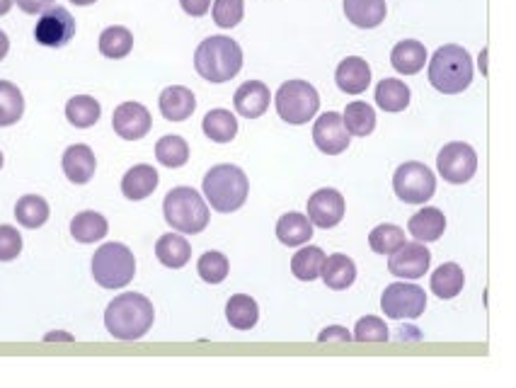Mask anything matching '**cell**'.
Instances as JSON below:
<instances>
[{
  "label": "cell",
  "instance_id": "6da1fadb",
  "mask_svg": "<svg viewBox=\"0 0 516 388\" xmlns=\"http://www.w3.org/2000/svg\"><path fill=\"white\" fill-rule=\"evenodd\" d=\"M153 318H156V311H153L151 299L129 291V294H119L117 299L110 301L105 311V328L112 338L134 342L151 330Z\"/></svg>",
  "mask_w": 516,
  "mask_h": 388
},
{
  "label": "cell",
  "instance_id": "7a4b0ae2",
  "mask_svg": "<svg viewBox=\"0 0 516 388\" xmlns=\"http://www.w3.org/2000/svg\"><path fill=\"white\" fill-rule=\"evenodd\" d=\"M194 68L199 76L209 83H228L243 68V49L231 37H216L204 39L194 51Z\"/></svg>",
  "mask_w": 516,
  "mask_h": 388
},
{
  "label": "cell",
  "instance_id": "3957f363",
  "mask_svg": "<svg viewBox=\"0 0 516 388\" xmlns=\"http://www.w3.org/2000/svg\"><path fill=\"white\" fill-rule=\"evenodd\" d=\"M250 182L243 168L231 163L214 165L204 178V197L219 214H233L248 202Z\"/></svg>",
  "mask_w": 516,
  "mask_h": 388
},
{
  "label": "cell",
  "instance_id": "277c9868",
  "mask_svg": "<svg viewBox=\"0 0 516 388\" xmlns=\"http://www.w3.org/2000/svg\"><path fill=\"white\" fill-rule=\"evenodd\" d=\"M429 83L444 95H458L473 83V59L458 44H446L437 49L429 61Z\"/></svg>",
  "mask_w": 516,
  "mask_h": 388
},
{
  "label": "cell",
  "instance_id": "5b68a950",
  "mask_svg": "<svg viewBox=\"0 0 516 388\" xmlns=\"http://www.w3.org/2000/svg\"><path fill=\"white\" fill-rule=\"evenodd\" d=\"M163 216L170 228L185 236H197L209 226V204L192 187H175L163 202Z\"/></svg>",
  "mask_w": 516,
  "mask_h": 388
},
{
  "label": "cell",
  "instance_id": "8992f818",
  "mask_svg": "<svg viewBox=\"0 0 516 388\" xmlns=\"http://www.w3.org/2000/svg\"><path fill=\"white\" fill-rule=\"evenodd\" d=\"M136 275V258L124 243H105L93 255V277L102 289H124Z\"/></svg>",
  "mask_w": 516,
  "mask_h": 388
},
{
  "label": "cell",
  "instance_id": "52a82bcc",
  "mask_svg": "<svg viewBox=\"0 0 516 388\" xmlns=\"http://www.w3.org/2000/svg\"><path fill=\"white\" fill-rule=\"evenodd\" d=\"M277 112L286 124H306L318 114L320 110V95L311 83L306 81H286L282 88L277 90Z\"/></svg>",
  "mask_w": 516,
  "mask_h": 388
},
{
  "label": "cell",
  "instance_id": "ba28073f",
  "mask_svg": "<svg viewBox=\"0 0 516 388\" xmlns=\"http://www.w3.org/2000/svg\"><path fill=\"white\" fill-rule=\"evenodd\" d=\"M393 190L405 204H424L437 192V178L424 163H403L393 175Z\"/></svg>",
  "mask_w": 516,
  "mask_h": 388
},
{
  "label": "cell",
  "instance_id": "9c48e42d",
  "mask_svg": "<svg viewBox=\"0 0 516 388\" xmlns=\"http://www.w3.org/2000/svg\"><path fill=\"white\" fill-rule=\"evenodd\" d=\"M381 308L388 318H420L427 308V294L422 287L410 282H395L381 296Z\"/></svg>",
  "mask_w": 516,
  "mask_h": 388
},
{
  "label": "cell",
  "instance_id": "30bf717a",
  "mask_svg": "<svg viewBox=\"0 0 516 388\" xmlns=\"http://www.w3.org/2000/svg\"><path fill=\"white\" fill-rule=\"evenodd\" d=\"M437 168L441 178L451 185H466L478 170V153L473 146L463 144V141H451L439 151Z\"/></svg>",
  "mask_w": 516,
  "mask_h": 388
},
{
  "label": "cell",
  "instance_id": "8fae6325",
  "mask_svg": "<svg viewBox=\"0 0 516 388\" xmlns=\"http://www.w3.org/2000/svg\"><path fill=\"white\" fill-rule=\"evenodd\" d=\"M73 37H76V20H73V15L68 13L66 8L51 5L49 10H44V13L39 15V22L34 25V39H37L42 47L61 49L66 47Z\"/></svg>",
  "mask_w": 516,
  "mask_h": 388
},
{
  "label": "cell",
  "instance_id": "7c38bea8",
  "mask_svg": "<svg viewBox=\"0 0 516 388\" xmlns=\"http://www.w3.org/2000/svg\"><path fill=\"white\" fill-rule=\"evenodd\" d=\"M313 141L315 146H318V151L325 153V156H340V153H344L349 148L352 134H349L347 127H344L342 114L325 112L323 117L315 119Z\"/></svg>",
  "mask_w": 516,
  "mask_h": 388
},
{
  "label": "cell",
  "instance_id": "4fadbf2b",
  "mask_svg": "<svg viewBox=\"0 0 516 388\" xmlns=\"http://www.w3.org/2000/svg\"><path fill=\"white\" fill-rule=\"evenodd\" d=\"M429 262H432V253L424 248V243H403L398 250H393L391 260H388V270L398 279H420L429 272Z\"/></svg>",
  "mask_w": 516,
  "mask_h": 388
},
{
  "label": "cell",
  "instance_id": "5bb4252c",
  "mask_svg": "<svg viewBox=\"0 0 516 388\" xmlns=\"http://www.w3.org/2000/svg\"><path fill=\"white\" fill-rule=\"evenodd\" d=\"M112 127L117 131L119 139L139 141L148 134V131H151L153 117L141 102H122V105L114 110Z\"/></svg>",
  "mask_w": 516,
  "mask_h": 388
},
{
  "label": "cell",
  "instance_id": "9a60e30c",
  "mask_svg": "<svg viewBox=\"0 0 516 388\" xmlns=\"http://www.w3.org/2000/svg\"><path fill=\"white\" fill-rule=\"evenodd\" d=\"M344 211H347L344 197L332 187L318 190L308 199V219L318 228H335L344 219Z\"/></svg>",
  "mask_w": 516,
  "mask_h": 388
},
{
  "label": "cell",
  "instance_id": "2e32d148",
  "mask_svg": "<svg viewBox=\"0 0 516 388\" xmlns=\"http://www.w3.org/2000/svg\"><path fill=\"white\" fill-rule=\"evenodd\" d=\"M269 102H272V93L262 81H248L240 85L233 95V105L240 117L257 119L267 112Z\"/></svg>",
  "mask_w": 516,
  "mask_h": 388
},
{
  "label": "cell",
  "instance_id": "e0dca14e",
  "mask_svg": "<svg viewBox=\"0 0 516 388\" xmlns=\"http://www.w3.org/2000/svg\"><path fill=\"white\" fill-rule=\"evenodd\" d=\"M61 165H63V173H66V178L71 180L73 185H88L95 175L97 158L93 148L85 144H76L66 148Z\"/></svg>",
  "mask_w": 516,
  "mask_h": 388
},
{
  "label": "cell",
  "instance_id": "ac0fdd59",
  "mask_svg": "<svg viewBox=\"0 0 516 388\" xmlns=\"http://www.w3.org/2000/svg\"><path fill=\"white\" fill-rule=\"evenodd\" d=\"M160 114H163L168 122H185L197 110V100H194V93L185 85H170L160 93Z\"/></svg>",
  "mask_w": 516,
  "mask_h": 388
},
{
  "label": "cell",
  "instance_id": "d6986e66",
  "mask_svg": "<svg viewBox=\"0 0 516 388\" xmlns=\"http://www.w3.org/2000/svg\"><path fill=\"white\" fill-rule=\"evenodd\" d=\"M337 88L347 95H361L371 85V66L361 56H347L335 71Z\"/></svg>",
  "mask_w": 516,
  "mask_h": 388
},
{
  "label": "cell",
  "instance_id": "ffe728a7",
  "mask_svg": "<svg viewBox=\"0 0 516 388\" xmlns=\"http://www.w3.org/2000/svg\"><path fill=\"white\" fill-rule=\"evenodd\" d=\"M160 182V175L158 170L153 168V165H134L131 170H126V175L122 178V192L126 199H131V202H141V199L151 197L153 192H156Z\"/></svg>",
  "mask_w": 516,
  "mask_h": 388
},
{
  "label": "cell",
  "instance_id": "44dd1931",
  "mask_svg": "<svg viewBox=\"0 0 516 388\" xmlns=\"http://www.w3.org/2000/svg\"><path fill=\"white\" fill-rule=\"evenodd\" d=\"M407 231L410 236H415V241L420 243H434L444 236L446 231V216L441 214L437 207H424L422 211L410 216L407 221Z\"/></svg>",
  "mask_w": 516,
  "mask_h": 388
},
{
  "label": "cell",
  "instance_id": "7402d4cb",
  "mask_svg": "<svg viewBox=\"0 0 516 388\" xmlns=\"http://www.w3.org/2000/svg\"><path fill=\"white\" fill-rule=\"evenodd\" d=\"M344 15L359 30H374L386 20V0H344Z\"/></svg>",
  "mask_w": 516,
  "mask_h": 388
},
{
  "label": "cell",
  "instance_id": "603a6c76",
  "mask_svg": "<svg viewBox=\"0 0 516 388\" xmlns=\"http://www.w3.org/2000/svg\"><path fill=\"white\" fill-rule=\"evenodd\" d=\"M391 64L403 76H415L427 64V49L417 39H405V42H398L393 47Z\"/></svg>",
  "mask_w": 516,
  "mask_h": 388
},
{
  "label": "cell",
  "instance_id": "cb8c5ba5",
  "mask_svg": "<svg viewBox=\"0 0 516 388\" xmlns=\"http://www.w3.org/2000/svg\"><path fill=\"white\" fill-rule=\"evenodd\" d=\"M277 238L286 248H298V245H306L313 238V224L306 214L301 211H289L279 219L277 224Z\"/></svg>",
  "mask_w": 516,
  "mask_h": 388
},
{
  "label": "cell",
  "instance_id": "d4e9b609",
  "mask_svg": "<svg viewBox=\"0 0 516 388\" xmlns=\"http://www.w3.org/2000/svg\"><path fill=\"white\" fill-rule=\"evenodd\" d=\"M320 277H323V282L328 284L332 291H344L352 287L354 279H357V265H354L352 258H347V255L342 253L330 255V258H325L323 262Z\"/></svg>",
  "mask_w": 516,
  "mask_h": 388
},
{
  "label": "cell",
  "instance_id": "484cf974",
  "mask_svg": "<svg viewBox=\"0 0 516 388\" xmlns=\"http://www.w3.org/2000/svg\"><path fill=\"white\" fill-rule=\"evenodd\" d=\"M156 258L160 260V265L170 267V270H180V267H185L189 258H192V245H189L185 236L168 233V236L158 238Z\"/></svg>",
  "mask_w": 516,
  "mask_h": 388
},
{
  "label": "cell",
  "instance_id": "4316f807",
  "mask_svg": "<svg viewBox=\"0 0 516 388\" xmlns=\"http://www.w3.org/2000/svg\"><path fill=\"white\" fill-rule=\"evenodd\" d=\"M107 219L100 214V211H80L78 216H73L71 221V236L76 238L78 243L90 245L102 241L107 236Z\"/></svg>",
  "mask_w": 516,
  "mask_h": 388
},
{
  "label": "cell",
  "instance_id": "83f0119b",
  "mask_svg": "<svg viewBox=\"0 0 516 388\" xmlns=\"http://www.w3.org/2000/svg\"><path fill=\"white\" fill-rule=\"evenodd\" d=\"M15 219L22 228H42L49 221V204L39 194H25L15 204Z\"/></svg>",
  "mask_w": 516,
  "mask_h": 388
},
{
  "label": "cell",
  "instance_id": "f1b7e54d",
  "mask_svg": "<svg viewBox=\"0 0 516 388\" xmlns=\"http://www.w3.org/2000/svg\"><path fill=\"white\" fill-rule=\"evenodd\" d=\"M226 318L235 330H252L260 318V306L248 294H235L228 299Z\"/></svg>",
  "mask_w": 516,
  "mask_h": 388
},
{
  "label": "cell",
  "instance_id": "f546056e",
  "mask_svg": "<svg viewBox=\"0 0 516 388\" xmlns=\"http://www.w3.org/2000/svg\"><path fill=\"white\" fill-rule=\"evenodd\" d=\"M376 105L383 112H403L410 105V88L398 78H383L376 85Z\"/></svg>",
  "mask_w": 516,
  "mask_h": 388
},
{
  "label": "cell",
  "instance_id": "4dcf8cb0",
  "mask_svg": "<svg viewBox=\"0 0 516 388\" xmlns=\"http://www.w3.org/2000/svg\"><path fill=\"white\" fill-rule=\"evenodd\" d=\"M202 129L214 144H231L238 134V119L228 110H211L206 112Z\"/></svg>",
  "mask_w": 516,
  "mask_h": 388
},
{
  "label": "cell",
  "instance_id": "1f68e13d",
  "mask_svg": "<svg viewBox=\"0 0 516 388\" xmlns=\"http://www.w3.org/2000/svg\"><path fill=\"white\" fill-rule=\"evenodd\" d=\"M102 107L95 97L90 95H76L68 100L66 105V119L73 124L76 129H90L95 127L97 119H100Z\"/></svg>",
  "mask_w": 516,
  "mask_h": 388
},
{
  "label": "cell",
  "instance_id": "d6a6232c",
  "mask_svg": "<svg viewBox=\"0 0 516 388\" xmlns=\"http://www.w3.org/2000/svg\"><path fill=\"white\" fill-rule=\"evenodd\" d=\"M463 282H466V277H463L461 265H456V262H444V265H439L437 272L432 275V291L439 299L449 301L454 299L456 294H461Z\"/></svg>",
  "mask_w": 516,
  "mask_h": 388
},
{
  "label": "cell",
  "instance_id": "836d02e7",
  "mask_svg": "<svg viewBox=\"0 0 516 388\" xmlns=\"http://www.w3.org/2000/svg\"><path fill=\"white\" fill-rule=\"evenodd\" d=\"M25 114V97L15 83L0 81V127H13Z\"/></svg>",
  "mask_w": 516,
  "mask_h": 388
},
{
  "label": "cell",
  "instance_id": "e575fe53",
  "mask_svg": "<svg viewBox=\"0 0 516 388\" xmlns=\"http://www.w3.org/2000/svg\"><path fill=\"white\" fill-rule=\"evenodd\" d=\"M325 253L318 248V245H306L291 258V272H294L296 279L301 282H313V279L320 277V270H323Z\"/></svg>",
  "mask_w": 516,
  "mask_h": 388
},
{
  "label": "cell",
  "instance_id": "d590c367",
  "mask_svg": "<svg viewBox=\"0 0 516 388\" xmlns=\"http://www.w3.org/2000/svg\"><path fill=\"white\" fill-rule=\"evenodd\" d=\"M134 49V34L126 27L114 25L100 34V54L107 59H124Z\"/></svg>",
  "mask_w": 516,
  "mask_h": 388
},
{
  "label": "cell",
  "instance_id": "8d00e7d4",
  "mask_svg": "<svg viewBox=\"0 0 516 388\" xmlns=\"http://www.w3.org/2000/svg\"><path fill=\"white\" fill-rule=\"evenodd\" d=\"M342 119L344 127L352 136H369L376 129V112L366 102H349Z\"/></svg>",
  "mask_w": 516,
  "mask_h": 388
},
{
  "label": "cell",
  "instance_id": "74e56055",
  "mask_svg": "<svg viewBox=\"0 0 516 388\" xmlns=\"http://www.w3.org/2000/svg\"><path fill=\"white\" fill-rule=\"evenodd\" d=\"M156 158L165 168H182L189 161V146L182 136L168 134L156 144Z\"/></svg>",
  "mask_w": 516,
  "mask_h": 388
},
{
  "label": "cell",
  "instance_id": "f35d334b",
  "mask_svg": "<svg viewBox=\"0 0 516 388\" xmlns=\"http://www.w3.org/2000/svg\"><path fill=\"white\" fill-rule=\"evenodd\" d=\"M197 272L206 284H221L228 277V272H231V265H228V258L219 250H206L197 262Z\"/></svg>",
  "mask_w": 516,
  "mask_h": 388
},
{
  "label": "cell",
  "instance_id": "ab89813d",
  "mask_svg": "<svg viewBox=\"0 0 516 388\" xmlns=\"http://www.w3.org/2000/svg\"><path fill=\"white\" fill-rule=\"evenodd\" d=\"M405 243V233L400 226L393 224H381L369 233V245L371 250L378 255H391L393 250H398Z\"/></svg>",
  "mask_w": 516,
  "mask_h": 388
},
{
  "label": "cell",
  "instance_id": "60d3db41",
  "mask_svg": "<svg viewBox=\"0 0 516 388\" xmlns=\"http://www.w3.org/2000/svg\"><path fill=\"white\" fill-rule=\"evenodd\" d=\"M211 15H214V22L223 30H233V27L243 22L245 3L243 0H214Z\"/></svg>",
  "mask_w": 516,
  "mask_h": 388
},
{
  "label": "cell",
  "instance_id": "b9f144b4",
  "mask_svg": "<svg viewBox=\"0 0 516 388\" xmlns=\"http://www.w3.org/2000/svg\"><path fill=\"white\" fill-rule=\"evenodd\" d=\"M388 338H391V335H388L386 323L376 316L361 318L352 333V340H357V342H388Z\"/></svg>",
  "mask_w": 516,
  "mask_h": 388
},
{
  "label": "cell",
  "instance_id": "7bdbcfd3",
  "mask_svg": "<svg viewBox=\"0 0 516 388\" xmlns=\"http://www.w3.org/2000/svg\"><path fill=\"white\" fill-rule=\"evenodd\" d=\"M22 253V236L15 226H0V262H13Z\"/></svg>",
  "mask_w": 516,
  "mask_h": 388
},
{
  "label": "cell",
  "instance_id": "ee69618b",
  "mask_svg": "<svg viewBox=\"0 0 516 388\" xmlns=\"http://www.w3.org/2000/svg\"><path fill=\"white\" fill-rule=\"evenodd\" d=\"M56 0H15L17 8L27 15H42L44 10H49Z\"/></svg>",
  "mask_w": 516,
  "mask_h": 388
},
{
  "label": "cell",
  "instance_id": "f6af8a7d",
  "mask_svg": "<svg viewBox=\"0 0 516 388\" xmlns=\"http://www.w3.org/2000/svg\"><path fill=\"white\" fill-rule=\"evenodd\" d=\"M320 342H330V340H340V342H349L352 340V333H349L347 328H342V325H330V328H325L323 333L318 335Z\"/></svg>",
  "mask_w": 516,
  "mask_h": 388
},
{
  "label": "cell",
  "instance_id": "bcb514c9",
  "mask_svg": "<svg viewBox=\"0 0 516 388\" xmlns=\"http://www.w3.org/2000/svg\"><path fill=\"white\" fill-rule=\"evenodd\" d=\"M180 5H182V10H185L187 15L202 17V15L209 13L211 0H180Z\"/></svg>",
  "mask_w": 516,
  "mask_h": 388
},
{
  "label": "cell",
  "instance_id": "7dc6e473",
  "mask_svg": "<svg viewBox=\"0 0 516 388\" xmlns=\"http://www.w3.org/2000/svg\"><path fill=\"white\" fill-rule=\"evenodd\" d=\"M8 51H10V39H8V34L0 30V61L8 56Z\"/></svg>",
  "mask_w": 516,
  "mask_h": 388
},
{
  "label": "cell",
  "instance_id": "c3c4849f",
  "mask_svg": "<svg viewBox=\"0 0 516 388\" xmlns=\"http://www.w3.org/2000/svg\"><path fill=\"white\" fill-rule=\"evenodd\" d=\"M403 338H412V340H422V333L417 328H403L400 330V340Z\"/></svg>",
  "mask_w": 516,
  "mask_h": 388
},
{
  "label": "cell",
  "instance_id": "681fc988",
  "mask_svg": "<svg viewBox=\"0 0 516 388\" xmlns=\"http://www.w3.org/2000/svg\"><path fill=\"white\" fill-rule=\"evenodd\" d=\"M13 3H15V0H0V17L10 13V8H13Z\"/></svg>",
  "mask_w": 516,
  "mask_h": 388
},
{
  "label": "cell",
  "instance_id": "f907efd6",
  "mask_svg": "<svg viewBox=\"0 0 516 388\" xmlns=\"http://www.w3.org/2000/svg\"><path fill=\"white\" fill-rule=\"evenodd\" d=\"M73 5H93V3H97V0H71Z\"/></svg>",
  "mask_w": 516,
  "mask_h": 388
},
{
  "label": "cell",
  "instance_id": "816d5d0a",
  "mask_svg": "<svg viewBox=\"0 0 516 388\" xmlns=\"http://www.w3.org/2000/svg\"><path fill=\"white\" fill-rule=\"evenodd\" d=\"M0 168H3V153H0Z\"/></svg>",
  "mask_w": 516,
  "mask_h": 388
}]
</instances>
